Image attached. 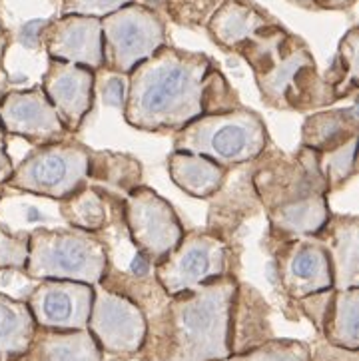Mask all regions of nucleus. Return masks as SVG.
Here are the masks:
<instances>
[{
    "label": "nucleus",
    "mask_w": 359,
    "mask_h": 361,
    "mask_svg": "<svg viewBox=\"0 0 359 361\" xmlns=\"http://www.w3.org/2000/svg\"><path fill=\"white\" fill-rule=\"evenodd\" d=\"M240 106L238 92L208 54L164 44L128 74L122 112L132 128L174 134L204 114Z\"/></svg>",
    "instance_id": "1"
},
{
    "label": "nucleus",
    "mask_w": 359,
    "mask_h": 361,
    "mask_svg": "<svg viewBox=\"0 0 359 361\" xmlns=\"http://www.w3.org/2000/svg\"><path fill=\"white\" fill-rule=\"evenodd\" d=\"M238 276L230 274L196 290L168 295L148 315L142 361H226L230 353V314Z\"/></svg>",
    "instance_id": "2"
},
{
    "label": "nucleus",
    "mask_w": 359,
    "mask_h": 361,
    "mask_svg": "<svg viewBox=\"0 0 359 361\" xmlns=\"http://www.w3.org/2000/svg\"><path fill=\"white\" fill-rule=\"evenodd\" d=\"M232 54L250 66L264 104L274 110L313 112L337 102L305 40L290 32L278 18L257 28Z\"/></svg>",
    "instance_id": "3"
},
{
    "label": "nucleus",
    "mask_w": 359,
    "mask_h": 361,
    "mask_svg": "<svg viewBox=\"0 0 359 361\" xmlns=\"http://www.w3.org/2000/svg\"><path fill=\"white\" fill-rule=\"evenodd\" d=\"M108 266L100 233L80 228H36L28 233V257L23 274L28 280H68L98 286Z\"/></svg>",
    "instance_id": "4"
},
{
    "label": "nucleus",
    "mask_w": 359,
    "mask_h": 361,
    "mask_svg": "<svg viewBox=\"0 0 359 361\" xmlns=\"http://www.w3.org/2000/svg\"><path fill=\"white\" fill-rule=\"evenodd\" d=\"M174 150L206 156L228 170L252 164L266 150L269 132L264 118L250 108L204 114L174 132Z\"/></svg>",
    "instance_id": "5"
},
{
    "label": "nucleus",
    "mask_w": 359,
    "mask_h": 361,
    "mask_svg": "<svg viewBox=\"0 0 359 361\" xmlns=\"http://www.w3.org/2000/svg\"><path fill=\"white\" fill-rule=\"evenodd\" d=\"M88 146L68 138L36 146L14 164V172L4 188L56 202L68 198L88 184Z\"/></svg>",
    "instance_id": "6"
},
{
    "label": "nucleus",
    "mask_w": 359,
    "mask_h": 361,
    "mask_svg": "<svg viewBox=\"0 0 359 361\" xmlns=\"http://www.w3.org/2000/svg\"><path fill=\"white\" fill-rule=\"evenodd\" d=\"M233 264L236 254L228 240L209 230H185L180 244L152 271L166 295H176L236 274Z\"/></svg>",
    "instance_id": "7"
},
{
    "label": "nucleus",
    "mask_w": 359,
    "mask_h": 361,
    "mask_svg": "<svg viewBox=\"0 0 359 361\" xmlns=\"http://www.w3.org/2000/svg\"><path fill=\"white\" fill-rule=\"evenodd\" d=\"M104 71L128 76L138 64L168 44L164 16L150 4L132 2L100 18Z\"/></svg>",
    "instance_id": "8"
},
{
    "label": "nucleus",
    "mask_w": 359,
    "mask_h": 361,
    "mask_svg": "<svg viewBox=\"0 0 359 361\" xmlns=\"http://www.w3.org/2000/svg\"><path fill=\"white\" fill-rule=\"evenodd\" d=\"M250 172L252 188L262 210L269 212L293 200L313 194H327L329 190L317 168V152L300 146L296 156L269 148L262 152Z\"/></svg>",
    "instance_id": "9"
},
{
    "label": "nucleus",
    "mask_w": 359,
    "mask_h": 361,
    "mask_svg": "<svg viewBox=\"0 0 359 361\" xmlns=\"http://www.w3.org/2000/svg\"><path fill=\"white\" fill-rule=\"evenodd\" d=\"M122 218L134 250L148 257L152 266L162 262L185 232L172 204L144 184L122 198Z\"/></svg>",
    "instance_id": "10"
},
{
    "label": "nucleus",
    "mask_w": 359,
    "mask_h": 361,
    "mask_svg": "<svg viewBox=\"0 0 359 361\" xmlns=\"http://www.w3.org/2000/svg\"><path fill=\"white\" fill-rule=\"evenodd\" d=\"M94 341L110 357H136L144 345L148 319L138 303L126 295L94 286V300L88 326Z\"/></svg>",
    "instance_id": "11"
},
{
    "label": "nucleus",
    "mask_w": 359,
    "mask_h": 361,
    "mask_svg": "<svg viewBox=\"0 0 359 361\" xmlns=\"http://www.w3.org/2000/svg\"><path fill=\"white\" fill-rule=\"evenodd\" d=\"M272 256L279 288L293 302L334 288L329 256L315 238L278 240L272 245Z\"/></svg>",
    "instance_id": "12"
},
{
    "label": "nucleus",
    "mask_w": 359,
    "mask_h": 361,
    "mask_svg": "<svg viewBox=\"0 0 359 361\" xmlns=\"http://www.w3.org/2000/svg\"><path fill=\"white\" fill-rule=\"evenodd\" d=\"M94 286L68 280H40L26 298V305L42 329H86L92 310Z\"/></svg>",
    "instance_id": "13"
},
{
    "label": "nucleus",
    "mask_w": 359,
    "mask_h": 361,
    "mask_svg": "<svg viewBox=\"0 0 359 361\" xmlns=\"http://www.w3.org/2000/svg\"><path fill=\"white\" fill-rule=\"evenodd\" d=\"M0 124L6 136L23 138L35 146L54 144L72 136L40 86L8 90L0 102Z\"/></svg>",
    "instance_id": "14"
},
{
    "label": "nucleus",
    "mask_w": 359,
    "mask_h": 361,
    "mask_svg": "<svg viewBox=\"0 0 359 361\" xmlns=\"http://www.w3.org/2000/svg\"><path fill=\"white\" fill-rule=\"evenodd\" d=\"M40 44L48 59L86 66L98 72L104 66L102 54V23L94 16L60 14L50 18L42 30Z\"/></svg>",
    "instance_id": "15"
},
{
    "label": "nucleus",
    "mask_w": 359,
    "mask_h": 361,
    "mask_svg": "<svg viewBox=\"0 0 359 361\" xmlns=\"http://www.w3.org/2000/svg\"><path fill=\"white\" fill-rule=\"evenodd\" d=\"M40 88L68 134H76L94 106L96 72L86 66L48 59Z\"/></svg>",
    "instance_id": "16"
},
{
    "label": "nucleus",
    "mask_w": 359,
    "mask_h": 361,
    "mask_svg": "<svg viewBox=\"0 0 359 361\" xmlns=\"http://www.w3.org/2000/svg\"><path fill=\"white\" fill-rule=\"evenodd\" d=\"M325 247L334 290L359 288V218L355 214H334L325 221L322 232L313 235Z\"/></svg>",
    "instance_id": "17"
},
{
    "label": "nucleus",
    "mask_w": 359,
    "mask_h": 361,
    "mask_svg": "<svg viewBox=\"0 0 359 361\" xmlns=\"http://www.w3.org/2000/svg\"><path fill=\"white\" fill-rule=\"evenodd\" d=\"M269 303L264 295L248 286L238 281V290L233 295L232 314H230V353L238 355L250 351L264 343L267 339L276 338L274 327L269 322Z\"/></svg>",
    "instance_id": "18"
},
{
    "label": "nucleus",
    "mask_w": 359,
    "mask_h": 361,
    "mask_svg": "<svg viewBox=\"0 0 359 361\" xmlns=\"http://www.w3.org/2000/svg\"><path fill=\"white\" fill-rule=\"evenodd\" d=\"M269 221V240L313 238L322 232L331 216L327 194H313L308 198L293 200L266 212Z\"/></svg>",
    "instance_id": "19"
},
{
    "label": "nucleus",
    "mask_w": 359,
    "mask_h": 361,
    "mask_svg": "<svg viewBox=\"0 0 359 361\" xmlns=\"http://www.w3.org/2000/svg\"><path fill=\"white\" fill-rule=\"evenodd\" d=\"M272 20H276V16L252 0H224L220 8L212 14L206 30L216 47L232 52L248 36Z\"/></svg>",
    "instance_id": "20"
},
{
    "label": "nucleus",
    "mask_w": 359,
    "mask_h": 361,
    "mask_svg": "<svg viewBox=\"0 0 359 361\" xmlns=\"http://www.w3.org/2000/svg\"><path fill=\"white\" fill-rule=\"evenodd\" d=\"M359 108L353 100L343 108H324L312 112L301 124L300 146L317 152H329L339 148L351 138H358Z\"/></svg>",
    "instance_id": "21"
},
{
    "label": "nucleus",
    "mask_w": 359,
    "mask_h": 361,
    "mask_svg": "<svg viewBox=\"0 0 359 361\" xmlns=\"http://www.w3.org/2000/svg\"><path fill=\"white\" fill-rule=\"evenodd\" d=\"M166 168L176 186L197 200L214 198L230 176L228 168L192 152L172 150L166 160Z\"/></svg>",
    "instance_id": "22"
},
{
    "label": "nucleus",
    "mask_w": 359,
    "mask_h": 361,
    "mask_svg": "<svg viewBox=\"0 0 359 361\" xmlns=\"http://www.w3.org/2000/svg\"><path fill=\"white\" fill-rule=\"evenodd\" d=\"M104 353L88 329H42L36 327L26 361H104Z\"/></svg>",
    "instance_id": "23"
},
{
    "label": "nucleus",
    "mask_w": 359,
    "mask_h": 361,
    "mask_svg": "<svg viewBox=\"0 0 359 361\" xmlns=\"http://www.w3.org/2000/svg\"><path fill=\"white\" fill-rule=\"evenodd\" d=\"M18 192V190H14ZM0 226L12 233H28L36 228H59L66 226L56 200L36 196L28 192H18L14 196L4 194L0 198Z\"/></svg>",
    "instance_id": "24"
},
{
    "label": "nucleus",
    "mask_w": 359,
    "mask_h": 361,
    "mask_svg": "<svg viewBox=\"0 0 359 361\" xmlns=\"http://www.w3.org/2000/svg\"><path fill=\"white\" fill-rule=\"evenodd\" d=\"M59 208L66 226L100 233L112 216V194L98 184H86L68 198L60 200Z\"/></svg>",
    "instance_id": "25"
},
{
    "label": "nucleus",
    "mask_w": 359,
    "mask_h": 361,
    "mask_svg": "<svg viewBox=\"0 0 359 361\" xmlns=\"http://www.w3.org/2000/svg\"><path fill=\"white\" fill-rule=\"evenodd\" d=\"M35 331V317L26 302L0 291V360L26 355Z\"/></svg>",
    "instance_id": "26"
},
{
    "label": "nucleus",
    "mask_w": 359,
    "mask_h": 361,
    "mask_svg": "<svg viewBox=\"0 0 359 361\" xmlns=\"http://www.w3.org/2000/svg\"><path fill=\"white\" fill-rule=\"evenodd\" d=\"M322 338L343 350H359V288L334 290Z\"/></svg>",
    "instance_id": "27"
},
{
    "label": "nucleus",
    "mask_w": 359,
    "mask_h": 361,
    "mask_svg": "<svg viewBox=\"0 0 359 361\" xmlns=\"http://www.w3.org/2000/svg\"><path fill=\"white\" fill-rule=\"evenodd\" d=\"M142 164L122 152H88V182L104 184L126 196L130 190L142 184Z\"/></svg>",
    "instance_id": "28"
},
{
    "label": "nucleus",
    "mask_w": 359,
    "mask_h": 361,
    "mask_svg": "<svg viewBox=\"0 0 359 361\" xmlns=\"http://www.w3.org/2000/svg\"><path fill=\"white\" fill-rule=\"evenodd\" d=\"M359 28L351 26L343 35L329 68L322 74L325 82L334 88L337 102L355 98L359 90Z\"/></svg>",
    "instance_id": "29"
},
{
    "label": "nucleus",
    "mask_w": 359,
    "mask_h": 361,
    "mask_svg": "<svg viewBox=\"0 0 359 361\" xmlns=\"http://www.w3.org/2000/svg\"><path fill=\"white\" fill-rule=\"evenodd\" d=\"M355 148H358V138H351L336 150L317 154V168L324 176L329 194L346 186L349 180L358 174Z\"/></svg>",
    "instance_id": "30"
},
{
    "label": "nucleus",
    "mask_w": 359,
    "mask_h": 361,
    "mask_svg": "<svg viewBox=\"0 0 359 361\" xmlns=\"http://www.w3.org/2000/svg\"><path fill=\"white\" fill-rule=\"evenodd\" d=\"M224 0H154L156 11L182 28H206Z\"/></svg>",
    "instance_id": "31"
},
{
    "label": "nucleus",
    "mask_w": 359,
    "mask_h": 361,
    "mask_svg": "<svg viewBox=\"0 0 359 361\" xmlns=\"http://www.w3.org/2000/svg\"><path fill=\"white\" fill-rule=\"evenodd\" d=\"M312 348L300 339L272 338L257 348L230 355L226 361H310Z\"/></svg>",
    "instance_id": "32"
},
{
    "label": "nucleus",
    "mask_w": 359,
    "mask_h": 361,
    "mask_svg": "<svg viewBox=\"0 0 359 361\" xmlns=\"http://www.w3.org/2000/svg\"><path fill=\"white\" fill-rule=\"evenodd\" d=\"M28 257V235L12 233L0 226V271H23Z\"/></svg>",
    "instance_id": "33"
},
{
    "label": "nucleus",
    "mask_w": 359,
    "mask_h": 361,
    "mask_svg": "<svg viewBox=\"0 0 359 361\" xmlns=\"http://www.w3.org/2000/svg\"><path fill=\"white\" fill-rule=\"evenodd\" d=\"M132 2H140V0H64L60 6V14H82V16L104 18Z\"/></svg>",
    "instance_id": "34"
},
{
    "label": "nucleus",
    "mask_w": 359,
    "mask_h": 361,
    "mask_svg": "<svg viewBox=\"0 0 359 361\" xmlns=\"http://www.w3.org/2000/svg\"><path fill=\"white\" fill-rule=\"evenodd\" d=\"M331 298H334V288L317 291V293H312V295H305L301 300H296L300 312L312 322L313 327L317 329V334H322V326H324V319L327 315V310H329Z\"/></svg>",
    "instance_id": "35"
},
{
    "label": "nucleus",
    "mask_w": 359,
    "mask_h": 361,
    "mask_svg": "<svg viewBox=\"0 0 359 361\" xmlns=\"http://www.w3.org/2000/svg\"><path fill=\"white\" fill-rule=\"evenodd\" d=\"M102 86H100V96L106 106H112L118 110H124L126 104V92H128V76L124 74H114L102 68Z\"/></svg>",
    "instance_id": "36"
},
{
    "label": "nucleus",
    "mask_w": 359,
    "mask_h": 361,
    "mask_svg": "<svg viewBox=\"0 0 359 361\" xmlns=\"http://www.w3.org/2000/svg\"><path fill=\"white\" fill-rule=\"evenodd\" d=\"M359 350H343L331 345L324 339V343L315 345L310 353V361H359Z\"/></svg>",
    "instance_id": "37"
},
{
    "label": "nucleus",
    "mask_w": 359,
    "mask_h": 361,
    "mask_svg": "<svg viewBox=\"0 0 359 361\" xmlns=\"http://www.w3.org/2000/svg\"><path fill=\"white\" fill-rule=\"evenodd\" d=\"M293 6L298 8H303V11H313V12H322V11H351L358 0H288Z\"/></svg>",
    "instance_id": "38"
},
{
    "label": "nucleus",
    "mask_w": 359,
    "mask_h": 361,
    "mask_svg": "<svg viewBox=\"0 0 359 361\" xmlns=\"http://www.w3.org/2000/svg\"><path fill=\"white\" fill-rule=\"evenodd\" d=\"M48 20H50V18H36V20L24 23L23 26H20V30H18V42H20L23 47L30 48V50L42 47V44H40V38H42V30H44V26L48 24Z\"/></svg>",
    "instance_id": "39"
},
{
    "label": "nucleus",
    "mask_w": 359,
    "mask_h": 361,
    "mask_svg": "<svg viewBox=\"0 0 359 361\" xmlns=\"http://www.w3.org/2000/svg\"><path fill=\"white\" fill-rule=\"evenodd\" d=\"M6 132L0 124V186H4L11 180L12 172H14V162H12L11 154H8V146H6Z\"/></svg>",
    "instance_id": "40"
},
{
    "label": "nucleus",
    "mask_w": 359,
    "mask_h": 361,
    "mask_svg": "<svg viewBox=\"0 0 359 361\" xmlns=\"http://www.w3.org/2000/svg\"><path fill=\"white\" fill-rule=\"evenodd\" d=\"M2 194H4V186H0V198H2Z\"/></svg>",
    "instance_id": "41"
},
{
    "label": "nucleus",
    "mask_w": 359,
    "mask_h": 361,
    "mask_svg": "<svg viewBox=\"0 0 359 361\" xmlns=\"http://www.w3.org/2000/svg\"><path fill=\"white\" fill-rule=\"evenodd\" d=\"M0 361H8V360H0Z\"/></svg>",
    "instance_id": "42"
}]
</instances>
